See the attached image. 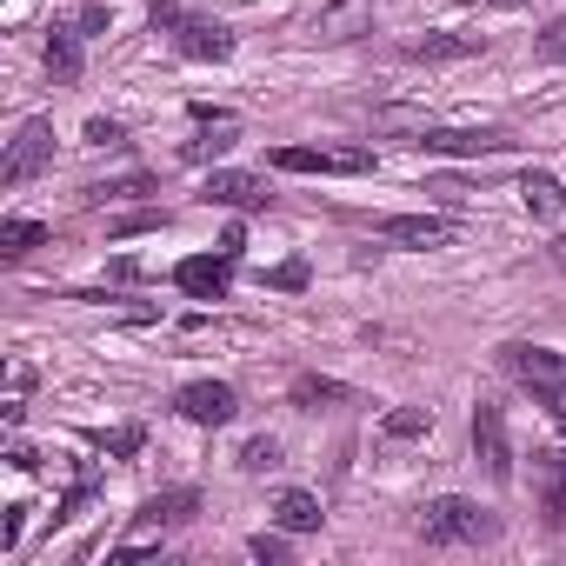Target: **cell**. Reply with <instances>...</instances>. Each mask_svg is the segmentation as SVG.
<instances>
[{"label":"cell","mask_w":566,"mask_h":566,"mask_svg":"<svg viewBox=\"0 0 566 566\" xmlns=\"http://www.w3.org/2000/svg\"><path fill=\"white\" fill-rule=\"evenodd\" d=\"M413 533H420L427 546H480V539H500V520H493L486 506L460 500V493H440V500L420 506Z\"/></svg>","instance_id":"obj_1"},{"label":"cell","mask_w":566,"mask_h":566,"mask_svg":"<svg viewBox=\"0 0 566 566\" xmlns=\"http://www.w3.org/2000/svg\"><path fill=\"white\" fill-rule=\"evenodd\" d=\"M500 367L553 413V420H566V354H553V347H526V340H506L500 347Z\"/></svg>","instance_id":"obj_2"},{"label":"cell","mask_w":566,"mask_h":566,"mask_svg":"<svg viewBox=\"0 0 566 566\" xmlns=\"http://www.w3.org/2000/svg\"><path fill=\"white\" fill-rule=\"evenodd\" d=\"M280 174H374V147H273Z\"/></svg>","instance_id":"obj_3"},{"label":"cell","mask_w":566,"mask_h":566,"mask_svg":"<svg viewBox=\"0 0 566 566\" xmlns=\"http://www.w3.org/2000/svg\"><path fill=\"white\" fill-rule=\"evenodd\" d=\"M54 160V120H28L14 140H8V160H0V180L8 187H28L41 167Z\"/></svg>","instance_id":"obj_4"},{"label":"cell","mask_w":566,"mask_h":566,"mask_svg":"<svg viewBox=\"0 0 566 566\" xmlns=\"http://www.w3.org/2000/svg\"><path fill=\"white\" fill-rule=\"evenodd\" d=\"M413 147H420V154H460V160H480V154H506L513 140L493 134V127H420Z\"/></svg>","instance_id":"obj_5"},{"label":"cell","mask_w":566,"mask_h":566,"mask_svg":"<svg viewBox=\"0 0 566 566\" xmlns=\"http://www.w3.org/2000/svg\"><path fill=\"white\" fill-rule=\"evenodd\" d=\"M174 413L193 420V427H227V420L240 413V394H233L227 380H193V387L174 394Z\"/></svg>","instance_id":"obj_6"},{"label":"cell","mask_w":566,"mask_h":566,"mask_svg":"<svg viewBox=\"0 0 566 566\" xmlns=\"http://www.w3.org/2000/svg\"><path fill=\"white\" fill-rule=\"evenodd\" d=\"M473 453H480V467H486V480H493V486H506V480H513V447H506V420H500V407H493V400H480V407H473Z\"/></svg>","instance_id":"obj_7"},{"label":"cell","mask_w":566,"mask_h":566,"mask_svg":"<svg viewBox=\"0 0 566 566\" xmlns=\"http://www.w3.org/2000/svg\"><path fill=\"white\" fill-rule=\"evenodd\" d=\"M227 280H233V260H227V253H187V260L174 266V287L193 294V301H220Z\"/></svg>","instance_id":"obj_8"},{"label":"cell","mask_w":566,"mask_h":566,"mask_svg":"<svg viewBox=\"0 0 566 566\" xmlns=\"http://www.w3.org/2000/svg\"><path fill=\"white\" fill-rule=\"evenodd\" d=\"M380 233H387V240H400V247H420V253H427V247H453V233H460V227H453L447 213H387V220H380Z\"/></svg>","instance_id":"obj_9"},{"label":"cell","mask_w":566,"mask_h":566,"mask_svg":"<svg viewBox=\"0 0 566 566\" xmlns=\"http://www.w3.org/2000/svg\"><path fill=\"white\" fill-rule=\"evenodd\" d=\"M200 200H207V207H266L273 193H266V180H260V174L213 167V174H207V187H200Z\"/></svg>","instance_id":"obj_10"},{"label":"cell","mask_w":566,"mask_h":566,"mask_svg":"<svg viewBox=\"0 0 566 566\" xmlns=\"http://www.w3.org/2000/svg\"><path fill=\"white\" fill-rule=\"evenodd\" d=\"M174 48H180L187 61H227V54H233V34H227L220 21L180 14V28H174Z\"/></svg>","instance_id":"obj_11"},{"label":"cell","mask_w":566,"mask_h":566,"mask_svg":"<svg viewBox=\"0 0 566 566\" xmlns=\"http://www.w3.org/2000/svg\"><path fill=\"white\" fill-rule=\"evenodd\" d=\"M193 513H200V493H193V486H167V493L140 500L134 526H140V533H160V526H187Z\"/></svg>","instance_id":"obj_12"},{"label":"cell","mask_w":566,"mask_h":566,"mask_svg":"<svg viewBox=\"0 0 566 566\" xmlns=\"http://www.w3.org/2000/svg\"><path fill=\"white\" fill-rule=\"evenodd\" d=\"M321 520H327V513H321V500H314L307 486H287V493L273 500V526H280V533H314Z\"/></svg>","instance_id":"obj_13"},{"label":"cell","mask_w":566,"mask_h":566,"mask_svg":"<svg viewBox=\"0 0 566 566\" xmlns=\"http://www.w3.org/2000/svg\"><path fill=\"white\" fill-rule=\"evenodd\" d=\"M400 54L407 61H467V54H480V34H420Z\"/></svg>","instance_id":"obj_14"},{"label":"cell","mask_w":566,"mask_h":566,"mask_svg":"<svg viewBox=\"0 0 566 566\" xmlns=\"http://www.w3.org/2000/svg\"><path fill=\"white\" fill-rule=\"evenodd\" d=\"M520 200H526L533 220H559V213H566V187H559L553 174H526V180H520Z\"/></svg>","instance_id":"obj_15"},{"label":"cell","mask_w":566,"mask_h":566,"mask_svg":"<svg viewBox=\"0 0 566 566\" xmlns=\"http://www.w3.org/2000/svg\"><path fill=\"white\" fill-rule=\"evenodd\" d=\"M427 433H433V407H394L380 420V440L387 447H407V440H427Z\"/></svg>","instance_id":"obj_16"},{"label":"cell","mask_w":566,"mask_h":566,"mask_svg":"<svg viewBox=\"0 0 566 566\" xmlns=\"http://www.w3.org/2000/svg\"><path fill=\"white\" fill-rule=\"evenodd\" d=\"M41 240H48L41 220H0V260H28Z\"/></svg>","instance_id":"obj_17"},{"label":"cell","mask_w":566,"mask_h":566,"mask_svg":"<svg viewBox=\"0 0 566 566\" xmlns=\"http://www.w3.org/2000/svg\"><path fill=\"white\" fill-rule=\"evenodd\" d=\"M334 400H347V387H340L334 374H301V380H294V407L321 413V407H334Z\"/></svg>","instance_id":"obj_18"},{"label":"cell","mask_w":566,"mask_h":566,"mask_svg":"<svg viewBox=\"0 0 566 566\" xmlns=\"http://www.w3.org/2000/svg\"><path fill=\"white\" fill-rule=\"evenodd\" d=\"M48 74H54V81H81V41H74L67 28L48 34Z\"/></svg>","instance_id":"obj_19"},{"label":"cell","mask_w":566,"mask_h":566,"mask_svg":"<svg viewBox=\"0 0 566 566\" xmlns=\"http://www.w3.org/2000/svg\"><path fill=\"white\" fill-rule=\"evenodd\" d=\"M233 460H240V473H273V467H280V440H273V433H253Z\"/></svg>","instance_id":"obj_20"},{"label":"cell","mask_w":566,"mask_h":566,"mask_svg":"<svg viewBox=\"0 0 566 566\" xmlns=\"http://www.w3.org/2000/svg\"><path fill=\"white\" fill-rule=\"evenodd\" d=\"M227 147H233V120H220V127H207V134H200V140H187L180 154H187V160H220Z\"/></svg>","instance_id":"obj_21"},{"label":"cell","mask_w":566,"mask_h":566,"mask_svg":"<svg viewBox=\"0 0 566 566\" xmlns=\"http://www.w3.org/2000/svg\"><path fill=\"white\" fill-rule=\"evenodd\" d=\"M533 48H539V61H553V67H566V14H559V21H546Z\"/></svg>","instance_id":"obj_22"},{"label":"cell","mask_w":566,"mask_h":566,"mask_svg":"<svg viewBox=\"0 0 566 566\" xmlns=\"http://www.w3.org/2000/svg\"><path fill=\"white\" fill-rule=\"evenodd\" d=\"M140 440H147L140 427H114V433H101V453H114V460H134V453H140Z\"/></svg>","instance_id":"obj_23"},{"label":"cell","mask_w":566,"mask_h":566,"mask_svg":"<svg viewBox=\"0 0 566 566\" xmlns=\"http://www.w3.org/2000/svg\"><path fill=\"white\" fill-rule=\"evenodd\" d=\"M266 287H287V294H301V287H307V260H287V266H273V273H266Z\"/></svg>","instance_id":"obj_24"},{"label":"cell","mask_w":566,"mask_h":566,"mask_svg":"<svg viewBox=\"0 0 566 566\" xmlns=\"http://www.w3.org/2000/svg\"><path fill=\"white\" fill-rule=\"evenodd\" d=\"M247 553H253V559H266V566H280V559H287V539H280V533H253V539H247Z\"/></svg>","instance_id":"obj_25"},{"label":"cell","mask_w":566,"mask_h":566,"mask_svg":"<svg viewBox=\"0 0 566 566\" xmlns=\"http://www.w3.org/2000/svg\"><path fill=\"white\" fill-rule=\"evenodd\" d=\"M120 140H127L120 120H87V147H120Z\"/></svg>","instance_id":"obj_26"},{"label":"cell","mask_w":566,"mask_h":566,"mask_svg":"<svg viewBox=\"0 0 566 566\" xmlns=\"http://www.w3.org/2000/svg\"><path fill=\"white\" fill-rule=\"evenodd\" d=\"M154 28H167V34L180 28V0H154Z\"/></svg>","instance_id":"obj_27"},{"label":"cell","mask_w":566,"mask_h":566,"mask_svg":"<svg viewBox=\"0 0 566 566\" xmlns=\"http://www.w3.org/2000/svg\"><path fill=\"white\" fill-rule=\"evenodd\" d=\"M81 34H107V8H94V0H87V8H81Z\"/></svg>","instance_id":"obj_28"},{"label":"cell","mask_w":566,"mask_h":566,"mask_svg":"<svg viewBox=\"0 0 566 566\" xmlns=\"http://www.w3.org/2000/svg\"><path fill=\"white\" fill-rule=\"evenodd\" d=\"M147 227H167V213H134V220H120L114 233H147Z\"/></svg>","instance_id":"obj_29"},{"label":"cell","mask_w":566,"mask_h":566,"mask_svg":"<svg viewBox=\"0 0 566 566\" xmlns=\"http://www.w3.org/2000/svg\"><path fill=\"white\" fill-rule=\"evenodd\" d=\"M427 193H440V200H453V207H460V200H467V180H433Z\"/></svg>","instance_id":"obj_30"},{"label":"cell","mask_w":566,"mask_h":566,"mask_svg":"<svg viewBox=\"0 0 566 566\" xmlns=\"http://www.w3.org/2000/svg\"><path fill=\"white\" fill-rule=\"evenodd\" d=\"M220 253H227V260H240V253H247V233H240V227H227V233H220Z\"/></svg>","instance_id":"obj_31"},{"label":"cell","mask_w":566,"mask_h":566,"mask_svg":"<svg viewBox=\"0 0 566 566\" xmlns=\"http://www.w3.org/2000/svg\"><path fill=\"white\" fill-rule=\"evenodd\" d=\"M8 467H14V473H34V467H41V453H34V447H14V453H8Z\"/></svg>","instance_id":"obj_32"},{"label":"cell","mask_w":566,"mask_h":566,"mask_svg":"<svg viewBox=\"0 0 566 566\" xmlns=\"http://www.w3.org/2000/svg\"><path fill=\"white\" fill-rule=\"evenodd\" d=\"M21 513H28V506H8V526H0V546H14V539H21Z\"/></svg>","instance_id":"obj_33"},{"label":"cell","mask_w":566,"mask_h":566,"mask_svg":"<svg viewBox=\"0 0 566 566\" xmlns=\"http://www.w3.org/2000/svg\"><path fill=\"white\" fill-rule=\"evenodd\" d=\"M546 253H553V266H559V273H566V233H559V240H553V247H546Z\"/></svg>","instance_id":"obj_34"}]
</instances>
